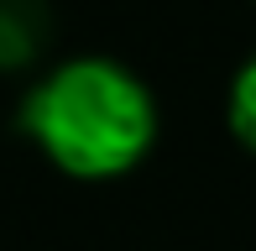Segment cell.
<instances>
[{
	"instance_id": "7a4b0ae2",
	"label": "cell",
	"mask_w": 256,
	"mask_h": 251,
	"mask_svg": "<svg viewBox=\"0 0 256 251\" xmlns=\"http://www.w3.org/2000/svg\"><path fill=\"white\" fill-rule=\"evenodd\" d=\"M52 6L48 0H0V74H21L48 52Z\"/></svg>"
},
{
	"instance_id": "6da1fadb",
	"label": "cell",
	"mask_w": 256,
	"mask_h": 251,
	"mask_svg": "<svg viewBox=\"0 0 256 251\" xmlns=\"http://www.w3.org/2000/svg\"><path fill=\"white\" fill-rule=\"evenodd\" d=\"M21 131L68 178H120L157 142V100L115 58H68L21 100Z\"/></svg>"
},
{
	"instance_id": "3957f363",
	"label": "cell",
	"mask_w": 256,
	"mask_h": 251,
	"mask_svg": "<svg viewBox=\"0 0 256 251\" xmlns=\"http://www.w3.org/2000/svg\"><path fill=\"white\" fill-rule=\"evenodd\" d=\"M225 120H230V136L256 157V52L236 68L230 78V94H225Z\"/></svg>"
}]
</instances>
